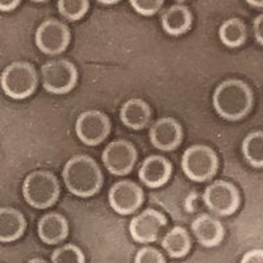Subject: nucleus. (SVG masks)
Instances as JSON below:
<instances>
[{
    "instance_id": "22",
    "label": "nucleus",
    "mask_w": 263,
    "mask_h": 263,
    "mask_svg": "<svg viewBox=\"0 0 263 263\" xmlns=\"http://www.w3.org/2000/svg\"><path fill=\"white\" fill-rule=\"evenodd\" d=\"M242 153L246 161L254 166H263V133L260 130H254L249 133L242 142Z\"/></svg>"
},
{
    "instance_id": "13",
    "label": "nucleus",
    "mask_w": 263,
    "mask_h": 263,
    "mask_svg": "<svg viewBox=\"0 0 263 263\" xmlns=\"http://www.w3.org/2000/svg\"><path fill=\"white\" fill-rule=\"evenodd\" d=\"M182 137V126L173 117L157 120L149 132L150 142L161 152H170L179 146Z\"/></svg>"
},
{
    "instance_id": "11",
    "label": "nucleus",
    "mask_w": 263,
    "mask_h": 263,
    "mask_svg": "<svg viewBox=\"0 0 263 263\" xmlns=\"http://www.w3.org/2000/svg\"><path fill=\"white\" fill-rule=\"evenodd\" d=\"M108 201L119 215H130L144 203V191L132 180H120L109 190Z\"/></svg>"
},
{
    "instance_id": "29",
    "label": "nucleus",
    "mask_w": 263,
    "mask_h": 263,
    "mask_svg": "<svg viewBox=\"0 0 263 263\" xmlns=\"http://www.w3.org/2000/svg\"><path fill=\"white\" fill-rule=\"evenodd\" d=\"M18 4H20V2H16V0H0V11L8 12V11L15 9Z\"/></svg>"
},
{
    "instance_id": "15",
    "label": "nucleus",
    "mask_w": 263,
    "mask_h": 263,
    "mask_svg": "<svg viewBox=\"0 0 263 263\" xmlns=\"http://www.w3.org/2000/svg\"><path fill=\"white\" fill-rule=\"evenodd\" d=\"M191 229L197 242L205 248L218 245L224 238V227L210 215H199L191 222Z\"/></svg>"
},
{
    "instance_id": "4",
    "label": "nucleus",
    "mask_w": 263,
    "mask_h": 263,
    "mask_svg": "<svg viewBox=\"0 0 263 263\" xmlns=\"http://www.w3.org/2000/svg\"><path fill=\"white\" fill-rule=\"evenodd\" d=\"M36 69L28 62H13L2 72L0 86L8 98L23 100L34 92L37 88Z\"/></svg>"
},
{
    "instance_id": "24",
    "label": "nucleus",
    "mask_w": 263,
    "mask_h": 263,
    "mask_svg": "<svg viewBox=\"0 0 263 263\" xmlns=\"http://www.w3.org/2000/svg\"><path fill=\"white\" fill-rule=\"evenodd\" d=\"M51 263H84V255L78 246L67 243L53 251Z\"/></svg>"
},
{
    "instance_id": "2",
    "label": "nucleus",
    "mask_w": 263,
    "mask_h": 263,
    "mask_svg": "<svg viewBox=\"0 0 263 263\" xmlns=\"http://www.w3.org/2000/svg\"><path fill=\"white\" fill-rule=\"evenodd\" d=\"M213 108L222 119L237 121L250 111L253 93L250 87L238 79H228L216 87L213 92Z\"/></svg>"
},
{
    "instance_id": "9",
    "label": "nucleus",
    "mask_w": 263,
    "mask_h": 263,
    "mask_svg": "<svg viewBox=\"0 0 263 263\" xmlns=\"http://www.w3.org/2000/svg\"><path fill=\"white\" fill-rule=\"evenodd\" d=\"M36 45L44 54L57 55L70 44V30L58 20L44 21L36 30Z\"/></svg>"
},
{
    "instance_id": "25",
    "label": "nucleus",
    "mask_w": 263,
    "mask_h": 263,
    "mask_svg": "<svg viewBox=\"0 0 263 263\" xmlns=\"http://www.w3.org/2000/svg\"><path fill=\"white\" fill-rule=\"evenodd\" d=\"M132 8L142 16H153L163 6L162 0H130Z\"/></svg>"
},
{
    "instance_id": "10",
    "label": "nucleus",
    "mask_w": 263,
    "mask_h": 263,
    "mask_svg": "<svg viewBox=\"0 0 263 263\" xmlns=\"http://www.w3.org/2000/svg\"><path fill=\"white\" fill-rule=\"evenodd\" d=\"M137 159L135 146L126 140H115L105 146L102 161L105 168L114 175H126L132 171Z\"/></svg>"
},
{
    "instance_id": "17",
    "label": "nucleus",
    "mask_w": 263,
    "mask_h": 263,
    "mask_svg": "<svg viewBox=\"0 0 263 263\" xmlns=\"http://www.w3.org/2000/svg\"><path fill=\"white\" fill-rule=\"evenodd\" d=\"M150 107L141 99H129L120 109V119L130 129H142L150 120Z\"/></svg>"
},
{
    "instance_id": "1",
    "label": "nucleus",
    "mask_w": 263,
    "mask_h": 263,
    "mask_svg": "<svg viewBox=\"0 0 263 263\" xmlns=\"http://www.w3.org/2000/svg\"><path fill=\"white\" fill-rule=\"evenodd\" d=\"M66 189L79 197L93 196L103 184V174L98 163L87 156H75L62 170Z\"/></svg>"
},
{
    "instance_id": "27",
    "label": "nucleus",
    "mask_w": 263,
    "mask_h": 263,
    "mask_svg": "<svg viewBox=\"0 0 263 263\" xmlns=\"http://www.w3.org/2000/svg\"><path fill=\"white\" fill-rule=\"evenodd\" d=\"M239 263H263V251L260 249H253L243 254Z\"/></svg>"
},
{
    "instance_id": "31",
    "label": "nucleus",
    "mask_w": 263,
    "mask_h": 263,
    "mask_svg": "<svg viewBox=\"0 0 263 263\" xmlns=\"http://www.w3.org/2000/svg\"><path fill=\"white\" fill-rule=\"evenodd\" d=\"M248 4H253V7H258V8H262V2H251V0H249Z\"/></svg>"
},
{
    "instance_id": "20",
    "label": "nucleus",
    "mask_w": 263,
    "mask_h": 263,
    "mask_svg": "<svg viewBox=\"0 0 263 263\" xmlns=\"http://www.w3.org/2000/svg\"><path fill=\"white\" fill-rule=\"evenodd\" d=\"M162 248L170 257L182 258L190 251L191 239L187 230L182 227H174L162 239Z\"/></svg>"
},
{
    "instance_id": "7",
    "label": "nucleus",
    "mask_w": 263,
    "mask_h": 263,
    "mask_svg": "<svg viewBox=\"0 0 263 263\" xmlns=\"http://www.w3.org/2000/svg\"><path fill=\"white\" fill-rule=\"evenodd\" d=\"M203 199L206 208L217 216L233 215L239 205L238 190L225 180H216L208 185Z\"/></svg>"
},
{
    "instance_id": "18",
    "label": "nucleus",
    "mask_w": 263,
    "mask_h": 263,
    "mask_svg": "<svg viewBox=\"0 0 263 263\" xmlns=\"http://www.w3.org/2000/svg\"><path fill=\"white\" fill-rule=\"evenodd\" d=\"M24 216L13 208H0V242H12L24 233Z\"/></svg>"
},
{
    "instance_id": "26",
    "label": "nucleus",
    "mask_w": 263,
    "mask_h": 263,
    "mask_svg": "<svg viewBox=\"0 0 263 263\" xmlns=\"http://www.w3.org/2000/svg\"><path fill=\"white\" fill-rule=\"evenodd\" d=\"M135 263H164V258L159 250L146 246L137 251Z\"/></svg>"
},
{
    "instance_id": "14",
    "label": "nucleus",
    "mask_w": 263,
    "mask_h": 263,
    "mask_svg": "<svg viewBox=\"0 0 263 263\" xmlns=\"http://www.w3.org/2000/svg\"><path fill=\"white\" fill-rule=\"evenodd\" d=\"M171 163L161 156H150L141 163L138 178L142 184L150 189H158L166 184L171 175Z\"/></svg>"
},
{
    "instance_id": "32",
    "label": "nucleus",
    "mask_w": 263,
    "mask_h": 263,
    "mask_svg": "<svg viewBox=\"0 0 263 263\" xmlns=\"http://www.w3.org/2000/svg\"><path fill=\"white\" fill-rule=\"evenodd\" d=\"M99 3L100 4H116L117 3V0H114V2H99Z\"/></svg>"
},
{
    "instance_id": "12",
    "label": "nucleus",
    "mask_w": 263,
    "mask_h": 263,
    "mask_svg": "<svg viewBox=\"0 0 263 263\" xmlns=\"http://www.w3.org/2000/svg\"><path fill=\"white\" fill-rule=\"evenodd\" d=\"M166 225V218L159 211L147 208L132 218L129 233L136 242H154L162 228Z\"/></svg>"
},
{
    "instance_id": "6",
    "label": "nucleus",
    "mask_w": 263,
    "mask_h": 263,
    "mask_svg": "<svg viewBox=\"0 0 263 263\" xmlns=\"http://www.w3.org/2000/svg\"><path fill=\"white\" fill-rule=\"evenodd\" d=\"M42 86L48 92L63 95L77 84L78 71L71 62L66 60H53L41 67Z\"/></svg>"
},
{
    "instance_id": "21",
    "label": "nucleus",
    "mask_w": 263,
    "mask_h": 263,
    "mask_svg": "<svg viewBox=\"0 0 263 263\" xmlns=\"http://www.w3.org/2000/svg\"><path fill=\"white\" fill-rule=\"evenodd\" d=\"M218 37L228 48H238L246 40V27L239 18H229L218 29Z\"/></svg>"
},
{
    "instance_id": "3",
    "label": "nucleus",
    "mask_w": 263,
    "mask_h": 263,
    "mask_svg": "<svg viewBox=\"0 0 263 263\" xmlns=\"http://www.w3.org/2000/svg\"><path fill=\"white\" fill-rule=\"evenodd\" d=\"M23 195L30 206L45 210L60 196V184L53 174L45 170L33 171L23 183Z\"/></svg>"
},
{
    "instance_id": "30",
    "label": "nucleus",
    "mask_w": 263,
    "mask_h": 263,
    "mask_svg": "<svg viewBox=\"0 0 263 263\" xmlns=\"http://www.w3.org/2000/svg\"><path fill=\"white\" fill-rule=\"evenodd\" d=\"M27 263H48V262L44 259H41V258H33V259L28 260Z\"/></svg>"
},
{
    "instance_id": "19",
    "label": "nucleus",
    "mask_w": 263,
    "mask_h": 263,
    "mask_svg": "<svg viewBox=\"0 0 263 263\" xmlns=\"http://www.w3.org/2000/svg\"><path fill=\"white\" fill-rule=\"evenodd\" d=\"M162 28L167 34L179 36L191 25V13L184 6H171L162 15Z\"/></svg>"
},
{
    "instance_id": "23",
    "label": "nucleus",
    "mask_w": 263,
    "mask_h": 263,
    "mask_svg": "<svg viewBox=\"0 0 263 263\" xmlns=\"http://www.w3.org/2000/svg\"><path fill=\"white\" fill-rule=\"evenodd\" d=\"M58 12L69 21H77L83 17L90 8L87 0H60L57 3Z\"/></svg>"
},
{
    "instance_id": "28",
    "label": "nucleus",
    "mask_w": 263,
    "mask_h": 263,
    "mask_svg": "<svg viewBox=\"0 0 263 263\" xmlns=\"http://www.w3.org/2000/svg\"><path fill=\"white\" fill-rule=\"evenodd\" d=\"M254 36L255 40L259 42V45H263V16L259 15L254 20Z\"/></svg>"
},
{
    "instance_id": "8",
    "label": "nucleus",
    "mask_w": 263,
    "mask_h": 263,
    "mask_svg": "<svg viewBox=\"0 0 263 263\" xmlns=\"http://www.w3.org/2000/svg\"><path fill=\"white\" fill-rule=\"evenodd\" d=\"M75 132L83 144L96 146L108 137L111 132V123L103 112L90 109L79 115L75 123Z\"/></svg>"
},
{
    "instance_id": "5",
    "label": "nucleus",
    "mask_w": 263,
    "mask_h": 263,
    "mask_svg": "<svg viewBox=\"0 0 263 263\" xmlns=\"http://www.w3.org/2000/svg\"><path fill=\"white\" fill-rule=\"evenodd\" d=\"M218 159L213 149L205 145H192L183 153L182 170L194 182H205L215 177Z\"/></svg>"
},
{
    "instance_id": "16",
    "label": "nucleus",
    "mask_w": 263,
    "mask_h": 263,
    "mask_svg": "<svg viewBox=\"0 0 263 263\" xmlns=\"http://www.w3.org/2000/svg\"><path fill=\"white\" fill-rule=\"evenodd\" d=\"M37 233L42 242L48 245H57L69 234V224L60 213H48L40 218Z\"/></svg>"
}]
</instances>
